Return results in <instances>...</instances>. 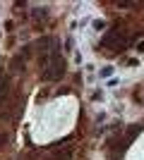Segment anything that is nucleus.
I'll return each instance as SVG.
<instances>
[{"mask_svg":"<svg viewBox=\"0 0 144 160\" xmlns=\"http://www.w3.org/2000/svg\"><path fill=\"white\" fill-rule=\"evenodd\" d=\"M137 50H142V53H144V41H142V43H139V48H137Z\"/></svg>","mask_w":144,"mask_h":160,"instance_id":"obj_6","label":"nucleus"},{"mask_svg":"<svg viewBox=\"0 0 144 160\" xmlns=\"http://www.w3.org/2000/svg\"><path fill=\"white\" fill-rule=\"evenodd\" d=\"M55 160H70V151H65V153H58V155H55Z\"/></svg>","mask_w":144,"mask_h":160,"instance_id":"obj_4","label":"nucleus"},{"mask_svg":"<svg viewBox=\"0 0 144 160\" xmlns=\"http://www.w3.org/2000/svg\"><path fill=\"white\" fill-rule=\"evenodd\" d=\"M137 132H139V124H135V127H130V129H127V136L132 139V136H135Z\"/></svg>","mask_w":144,"mask_h":160,"instance_id":"obj_3","label":"nucleus"},{"mask_svg":"<svg viewBox=\"0 0 144 160\" xmlns=\"http://www.w3.org/2000/svg\"><path fill=\"white\" fill-rule=\"evenodd\" d=\"M127 43H130V41L123 36L120 29H115V31H110V33L103 36V48H110V50H125Z\"/></svg>","mask_w":144,"mask_h":160,"instance_id":"obj_1","label":"nucleus"},{"mask_svg":"<svg viewBox=\"0 0 144 160\" xmlns=\"http://www.w3.org/2000/svg\"><path fill=\"white\" fill-rule=\"evenodd\" d=\"M46 7H43V10H41V7H39V10H36V12H34V17H36V19H41V17H46Z\"/></svg>","mask_w":144,"mask_h":160,"instance_id":"obj_2","label":"nucleus"},{"mask_svg":"<svg viewBox=\"0 0 144 160\" xmlns=\"http://www.w3.org/2000/svg\"><path fill=\"white\" fill-rule=\"evenodd\" d=\"M3 141H5V134H0V143H3Z\"/></svg>","mask_w":144,"mask_h":160,"instance_id":"obj_7","label":"nucleus"},{"mask_svg":"<svg viewBox=\"0 0 144 160\" xmlns=\"http://www.w3.org/2000/svg\"><path fill=\"white\" fill-rule=\"evenodd\" d=\"M110 74H113V67H103L101 69V77H110Z\"/></svg>","mask_w":144,"mask_h":160,"instance_id":"obj_5","label":"nucleus"}]
</instances>
